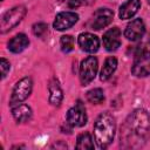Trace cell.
Masks as SVG:
<instances>
[{
    "label": "cell",
    "mask_w": 150,
    "mask_h": 150,
    "mask_svg": "<svg viewBox=\"0 0 150 150\" xmlns=\"http://www.w3.org/2000/svg\"><path fill=\"white\" fill-rule=\"evenodd\" d=\"M87 100L93 104H100L104 101V94L101 88H94L87 93Z\"/></svg>",
    "instance_id": "cell-19"
},
{
    "label": "cell",
    "mask_w": 150,
    "mask_h": 150,
    "mask_svg": "<svg viewBox=\"0 0 150 150\" xmlns=\"http://www.w3.org/2000/svg\"><path fill=\"white\" fill-rule=\"evenodd\" d=\"M77 19L79 15L74 12H61L56 15L53 26L57 30H64L74 26L77 22Z\"/></svg>",
    "instance_id": "cell-10"
},
{
    "label": "cell",
    "mask_w": 150,
    "mask_h": 150,
    "mask_svg": "<svg viewBox=\"0 0 150 150\" xmlns=\"http://www.w3.org/2000/svg\"><path fill=\"white\" fill-rule=\"evenodd\" d=\"M77 42H79V46L81 47V49L87 52V53H95V52H97V49L100 47L98 38L94 34H90V33L80 34Z\"/></svg>",
    "instance_id": "cell-11"
},
{
    "label": "cell",
    "mask_w": 150,
    "mask_h": 150,
    "mask_svg": "<svg viewBox=\"0 0 150 150\" xmlns=\"http://www.w3.org/2000/svg\"><path fill=\"white\" fill-rule=\"evenodd\" d=\"M114 18V12L109 8H98L93 16L91 27L96 30H100L104 27H107Z\"/></svg>",
    "instance_id": "cell-9"
},
{
    "label": "cell",
    "mask_w": 150,
    "mask_h": 150,
    "mask_svg": "<svg viewBox=\"0 0 150 150\" xmlns=\"http://www.w3.org/2000/svg\"><path fill=\"white\" fill-rule=\"evenodd\" d=\"M98 62L95 56H88L81 62L80 66V81L83 86L89 84L96 76Z\"/></svg>",
    "instance_id": "cell-4"
},
{
    "label": "cell",
    "mask_w": 150,
    "mask_h": 150,
    "mask_svg": "<svg viewBox=\"0 0 150 150\" xmlns=\"http://www.w3.org/2000/svg\"><path fill=\"white\" fill-rule=\"evenodd\" d=\"M0 67H1V77L2 79H5L6 77V75H7V73L9 71V68H11V64H9V62L6 60V59H1L0 60Z\"/></svg>",
    "instance_id": "cell-22"
},
{
    "label": "cell",
    "mask_w": 150,
    "mask_h": 150,
    "mask_svg": "<svg viewBox=\"0 0 150 150\" xmlns=\"http://www.w3.org/2000/svg\"><path fill=\"white\" fill-rule=\"evenodd\" d=\"M131 73L137 77H145L150 75V52L143 50L135 56Z\"/></svg>",
    "instance_id": "cell-6"
},
{
    "label": "cell",
    "mask_w": 150,
    "mask_h": 150,
    "mask_svg": "<svg viewBox=\"0 0 150 150\" xmlns=\"http://www.w3.org/2000/svg\"><path fill=\"white\" fill-rule=\"evenodd\" d=\"M67 123L71 127H83L87 123V114L82 102H77L67 112Z\"/></svg>",
    "instance_id": "cell-7"
},
{
    "label": "cell",
    "mask_w": 150,
    "mask_h": 150,
    "mask_svg": "<svg viewBox=\"0 0 150 150\" xmlns=\"http://www.w3.org/2000/svg\"><path fill=\"white\" fill-rule=\"evenodd\" d=\"M83 4V0H68V6L70 8H77Z\"/></svg>",
    "instance_id": "cell-23"
},
{
    "label": "cell",
    "mask_w": 150,
    "mask_h": 150,
    "mask_svg": "<svg viewBox=\"0 0 150 150\" xmlns=\"http://www.w3.org/2000/svg\"><path fill=\"white\" fill-rule=\"evenodd\" d=\"M150 135V116L146 111L137 109L127 118L121 138L124 143H128L127 148H137L145 143Z\"/></svg>",
    "instance_id": "cell-1"
},
{
    "label": "cell",
    "mask_w": 150,
    "mask_h": 150,
    "mask_svg": "<svg viewBox=\"0 0 150 150\" xmlns=\"http://www.w3.org/2000/svg\"><path fill=\"white\" fill-rule=\"evenodd\" d=\"M25 15H26V8L23 6H16L7 11L1 19V33H6L12 28H14L16 25L21 22Z\"/></svg>",
    "instance_id": "cell-3"
},
{
    "label": "cell",
    "mask_w": 150,
    "mask_h": 150,
    "mask_svg": "<svg viewBox=\"0 0 150 150\" xmlns=\"http://www.w3.org/2000/svg\"><path fill=\"white\" fill-rule=\"evenodd\" d=\"M148 1H149V4H150V0H148Z\"/></svg>",
    "instance_id": "cell-25"
},
{
    "label": "cell",
    "mask_w": 150,
    "mask_h": 150,
    "mask_svg": "<svg viewBox=\"0 0 150 150\" xmlns=\"http://www.w3.org/2000/svg\"><path fill=\"white\" fill-rule=\"evenodd\" d=\"M59 1H64V0H59Z\"/></svg>",
    "instance_id": "cell-24"
},
{
    "label": "cell",
    "mask_w": 150,
    "mask_h": 150,
    "mask_svg": "<svg viewBox=\"0 0 150 150\" xmlns=\"http://www.w3.org/2000/svg\"><path fill=\"white\" fill-rule=\"evenodd\" d=\"M28 45H29L28 38L25 34L20 33V34H16L14 38H12L8 41V49L12 53H20L23 49H26V47H28Z\"/></svg>",
    "instance_id": "cell-14"
},
{
    "label": "cell",
    "mask_w": 150,
    "mask_h": 150,
    "mask_svg": "<svg viewBox=\"0 0 150 150\" xmlns=\"http://www.w3.org/2000/svg\"><path fill=\"white\" fill-rule=\"evenodd\" d=\"M115 118L109 112H102L94 125V138L98 148L104 149L107 148L114 139L115 136Z\"/></svg>",
    "instance_id": "cell-2"
},
{
    "label": "cell",
    "mask_w": 150,
    "mask_h": 150,
    "mask_svg": "<svg viewBox=\"0 0 150 150\" xmlns=\"http://www.w3.org/2000/svg\"><path fill=\"white\" fill-rule=\"evenodd\" d=\"M145 33V26L142 19H134L131 20L124 30V36L130 41H138Z\"/></svg>",
    "instance_id": "cell-8"
},
{
    "label": "cell",
    "mask_w": 150,
    "mask_h": 150,
    "mask_svg": "<svg viewBox=\"0 0 150 150\" xmlns=\"http://www.w3.org/2000/svg\"><path fill=\"white\" fill-rule=\"evenodd\" d=\"M33 33L39 36V38H42L45 36V34L47 33V25L43 23V22H38L33 26Z\"/></svg>",
    "instance_id": "cell-21"
},
{
    "label": "cell",
    "mask_w": 150,
    "mask_h": 150,
    "mask_svg": "<svg viewBox=\"0 0 150 150\" xmlns=\"http://www.w3.org/2000/svg\"><path fill=\"white\" fill-rule=\"evenodd\" d=\"M116 68H117V60L114 56L107 57L101 69V74H100L101 81H107L112 75V73L116 70Z\"/></svg>",
    "instance_id": "cell-17"
},
{
    "label": "cell",
    "mask_w": 150,
    "mask_h": 150,
    "mask_svg": "<svg viewBox=\"0 0 150 150\" xmlns=\"http://www.w3.org/2000/svg\"><path fill=\"white\" fill-rule=\"evenodd\" d=\"M93 148H94V143L89 132H82L81 135H79L76 142V149H93Z\"/></svg>",
    "instance_id": "cell-18"
},
{
    "label": "cell",
    "mask_w": 150,
    "mask_h": 150,
    "mask_svg": "<svg viewBox=\"0 0 150 150\" xmlns=\"http://www.w3.org/2000/svg\"><path fill=\"white\" fill-rule=\"evenodd\" d=\"M32 87H33V82H32L30 77H23L20 81H18L16 84L14 86V89L12 93L11 105L19 104L20 102L25 101L30 95Z\"/></svg>",
    "instance_id": "cell-5"
},
{
    "label": "cell",
    "mask_w": 150,
    "mask_h": 150,
    "mask_svg": "<svg viewBox=\"0 0 150 150\" xmlns=\"http://www.w3.org/2000/svg\"><path fill=\"white\" fill-rule=\"evenodd\" d=\"M103 45L107 50H116L121 46V30L117 27L108 29L103 34Z\"/></svg>",
    "instance_id": "cell-12"
},
{
    "label": "cell",
    "mask_w": 150,
    "mask_h": 150,
    "mask_svg": "<svg viewBox=\"0 0 150 150\" xmlns=\"http://www.w3.org/2000/svg\"><path fill=\"white\" fill-rule=\"evenodd\" d=\"M60 45H61V49L64 53H68L70 50H73L74 47V38L71 35H63L60 40Z\"/></svg>",
    "instance_id": "cell-20"
},
{
    "label": "cell",
    "mask_w": 150,
    "mask_h": 150,
    "mask_svg": "<svg viewBox=\"0 0 150 150\" xmlns=\"http://www.w3.org/2000/svg\"><path fill=\"white\" fill-rule=\"evenodd\" d=\"M141 7L139 0H128L120 7V18L125 20L132 18Z\"/></svg>",
    "instance_id": "cell-13"
},
{
    "label": "cell",
    "mask_w": 150,
    "mask_h": 150,
    "mask_svg": "<svg viewBox=\"0 0 150 150\" xmlns=\"http://www.w3.org/2000/svg\"><path fill=\"white\" fill-rule=\"evenodd\" d=\"M12 114H13V117L16 122H27L30 120L32 117V110L28 105L26 104H18L15 107H13L12 109Z\"/></svg>",
    "instance_id": "cell-15"
},
{
    "label": "cell",
    "mask_w": 150,
    "mask_h": 150,
    "mask_svg": "<svg viewBox=\"0 0 150 150\" xmlns=\"http://www.w3.org/2000/svg\"><path fill=\"white\" fill-rule=\"evenodd\" d=\"M48 90H49V102L53 105H60L63 95H62V90L56 80H52L49 82Z\"/></svg>",
    "instance_id": "cell-16"
}]
</instances>
